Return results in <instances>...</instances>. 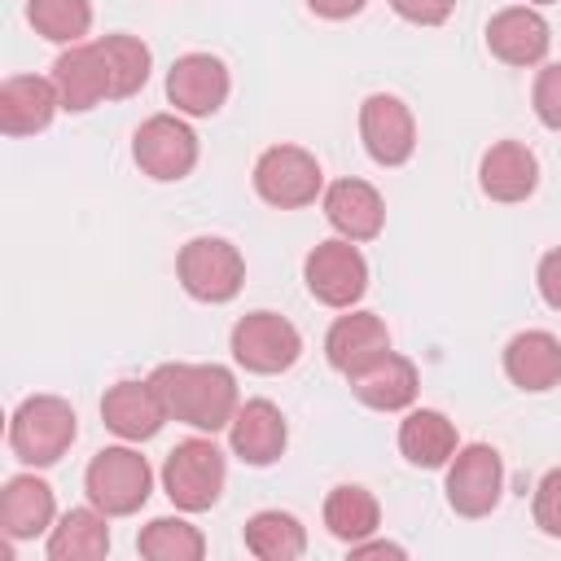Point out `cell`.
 <instances>
[{
    "instance_id": "cell-4",
    "label": "cell",
    "mask_w": 561,
    "mask_h": 561,
    "mask_svg": "<svg viewBox=\"0 0 561 561\" xmlns=\"http://www.w3.org/2000/svg\"><path fill=\"white\" fill-rule=\"evenodd\" d=\"M224 451L210 438H184L171 447L167 465H162V486L171 495L175 508L184 513H202L219 500L224 491Z\"/></svg>"
},
{
    "instance_id": "cell-26",
    "label": "cell",
    "mask_w": 561,
    "mask_h": 561,
    "mask_svg": "<svg viewBox=\"0 0 561 561\" xmlns=\"http://www.w3.org/2000/svg\"><path fill=\"white\" fill-rule=\"evenodd\" d=\"M245 548L259 557V561H294L307 552V530L298 526L294 513H280V508H263L245 522Z\"/></svg>"
},
{
    "instance_id": "cell-31",
    "label": "cell",
    "mask_w": 561,
    "mask_h": 561,
    "mask_svg": "<svg viewBox=\"0 0 561 561\" xmlns=\"http://www.w3.org/2000/svg\"><path fill=\"white\" fill-rule=\"evenodd\" d=\"M535 526L552 539H561V469H548L535 486Z\"/></svg>"
},
{
    "instance_id": "cell-11",
    "label": "cell",
    "mask_w": 561,
    "mask_h": 561,
    "mask_svg": "<svg viewBox=\"0 0 561 561\" xmlns=\"http://www.w3.org/2000/svg\"><path fill=\"white\" fill-rule=\"evenodd\" d=\"M359 136H364V149L373 162L381 167H403L416 149V123H412V110L390 96V92H373L364 105H359Z\"/></svg>"
},
{
    "instance_id": "cell-3",
    "label": "cell",
    "mask_w": 561,
    "mask_h": 561,
    "mask_svg": "<svg viewBox=\"0 0 561 561\" xmlns=\"http://www.w3.org/2000/svg\"><path fill=\"white\" fill-rule=\"evenodd\" d=\"M149 460L131 447H105L92 456L88 473H83V491L88 500L105 513V517H127L149 500Z\"/></svg>"
},
{
    "instance_id": "cell-33",
    "label": "cell",
    "mask_w": 561,
    "mask_h": 561,
    "mask_svg": "<svg viewBox=\"0 0 561 561\" xmlns=\"http://www.w3.org/2000/svg\"><path fill=\"white\" fill-rule=\"evenodd\" d=\"M390 9L408 22H416V26H438V22L451 18L456 0H390Z\"/></svg>"
},
{
    "instance_id": "cell-15",
    "label": "cell",
    "mask_w": 561,
    "mask_h": 561,
    "mask_svg": "<svg viewBox=\"0 0 561 561\" xmlns=\"http://www.w3.org/2000/svg\"><path fill=\"white\" fill-rule=\"evenodd\" d=\"M101 416H105V425H110L118 438L140 443V438H153V434L162 430L167 403H162V394L153 390V381H118V386L105 390Z\"/></svg>"
},
{
    "instance_id": "cell-27",
    "label": "cell",
    "mask_w": 561,
    "mask_h": 561,
    "mask_svg": "<svg viewBox=\"0 0 561 561\" xmlns=\"http://www.w3.org/2000/svg\"><path fill=\"white\" fill-rule=\"evenodd\" d=\"M377 517H381V508H377L373 491H364V486H355V482L333 486L329 500H324V526H329V535H337L342 543L368 539V535L377 530Z\"/></svg>"
},
{
    "instance_id": "cell-8",
    "label": "cell",
    "mask_w": 561,
    "mask_h": 561,
    "mask_svg": "<svg viewBox=\"0 0 561 561\" xmlns=\"http://www.w3.org/2000/svg\"><path fill=\"white\" fill-rule=\"evenodd\" d=\"M131 158L149 180H184L197 162V136L175 114H153L136 127Z\"/></svg>"
},
{
    "instance_id": "cell-9",
    "label": "cell",
    "mask_w": 561,
    "mask_h": 561,
    "mask_svg": "<svg viewBox=\"0 0 561 561\" xmlns=\"http://www.w3.org/2000/svg\"><path fill=\"white\" fill-rule=\"evenodd\" d=\"M504 465L500 451L486 443H469L447 460V504L460 517H486L500 504Z\"/></svg>"
},
{
    "instance_id": "cell-37",
    "label": "cell",
    "mask_w": 561,
    "mask_h": 561,
    "mask_svg": "<svg viewBox=\"0 0 561 561\" xmlns=\"http://www.w3.org/2000/svg\"><path fill=\"white\" fill-rule=\"evenodd\" d=\"M535 4H552V0H535Z\"/></svg>"
},
{
    "instance_id": "cell-1",
    "label": "cell",
    "mask_w": 561,
    "mask_h": 561,
    "mask_svg": "<svg viewBox=\"0 0 561 561\" xmlns=\"http://www.w3.org/2000/svg\"><path fill=\"white\" fill-rule=\"evenodd\" d=\"M153 390L167 403V416L193 425V430H224L237 416V381L219 364H158L153 368Z\"/></svg>"
},
{
    "instance_id": "cell-30",
    "label": "cell",
    "mask_w": 561,
    "mask_h": 561,
    "mask_svg": "<svg viewBox=\"0 0 561 561\" xmlns=\"http://www.w3.org/2000/svg\"><path fill=\"white\" fill-rule=\"evenodd\" d=\"M26 18L53 44H83L92 26V4L88 0H31Z\"/></svg>"
},
{
    "instance_id": "cell-5",
    "label": "cell",
    "mask_w": 561,
    "mask_h": 561,
    "mask_svg": "<svg viewBox=\"0 0 561 561\" xmlns=\"http://www.w3.org/2000/svg\"><path fill=\"white\" fill-rule=\"evenodd\" d=\"M175 272H180V285L197 302H228L245 280V263H241L237 245L224 237H193L180 250Z\"/></svg>"
},
{
    "instance_id": "cell-13",
    "label": "cell",
    "mask_w": 561,
    "mask_h": 561,
    "mask_svg": "<svg viewBox=\"0 0 561 561\" xmlns=\"http://www.w3.org/2000/svg\"><path fill=\"white\" fill-rule=\"evenodd\" d=\"M61 96L53 79L39 75H13L0 83V131L4 136H35L53 123Z\"/></svg>"
},
{
    "instance_id": "cell-14",
    "label": "cell",
    "mask_w": 561,
    "mask_h": 561,
    "mask_svg": "<svg viewBox=\"0 0 561 561\" xmlns=\"http://www.w3.org/2000/svg\"><path fill=\"white\" fill-rule=\"evenodd\" d=\"M346 381H351L355 399L377 408V412H399V408H408L416 399V368H412V359H403L394 351L373 355L368 364L346 373Z\"/></svg>"
},
{
    "instance_id": "cell-17",
    "label": "cell",
    "mask_w": 561,
    "mask_h": 561,
    "mask_svg": "<svg viewBox=\"0 0 561 561\" xmlns=\"http://www.w3.org/2000/svg\"><path fill=\"white\" fill-rule=\"evenodd\" d=\"M53 83L61 96V110L83 114L96 101L110 96V75H105V57L96 44H70L57 61H53Z\"/></svg>"
},
{
    "instance_id": "cell-25",
    "label": "cell",
    "mask_w": 561,
    "mask_h": 561,
    "mask_svg": "<svg viewBox=\"0 0 561 561\" xmlns=\"http://www.w3.org/2000/svg\"><path fill=\"white\" fill-rule=\"evenodd\" d=\"M110 552V526H105V513L92 504V508H70L53 535H48V557L53 561H96Z\"/></svg>"
},
{
    "instance_id": "cell-2",
    "label": "cell",
    "mask_w": 561,
    "mask_h": 561,
    "mask_svg": "<svg viewBox=\"0 0 561 561\" xmlns=\"http://www.w3.org/2000/svg\"><path fill=\"white\" fill-rule=\"evenodd\" d=\"M75 408L57 394H31L9 421V447L22 465H57L75 443Z\"/></svg>"
},
{
    "instance_id": "cell-32",
    "label": "cell",
    "mask_w": 561,
    "mask_h": 561,
    "mask_svg": "<svg viewBox=\"0 0 561 561\" xmlns=\"http://www.w3.org/2000/svg\"><path fill=\"white\" fill-rule=\"evenodd\" d=\"M535 114H539L543 127L561 131V61L539 70V79H535Z\"/></svg>"
},
{
    "instance_id": "cell-36",
    "label": "cell",
    "mask_w": 561,
    "mask_h": 561,
    "mask_svg": "<svg viewBox=\"0 0 561 561\" xmlns=\"http://www.w3.org/2000/svg\"><path fill=\"white\" fill-rule=\"evenodd\" d=\"M351 557H355V561H359V557H403V548H399V543H381V539H377V543H364V539H359V543H351Z\"/></svg>"
},
{
    "instance_id": "cell-12",
    "label": "cell",
    "mask_w": 561,
    "mask_h": 561,
    "mask_svg": "<svg viewBox=\"0 0 561 561\" xmlns=\"http://www.w3.org/2000/svg\"><path fill=\"white\" fill-rule=\"evenodd\" d=\"M167 96L180 114H215L228 96V70L210 53H184L167 75Z\"/></svg>"
},
{
    "instance_id": "cell-35",
    "label": "cell",
    "mask_w": 561,
    "mask_h": 561,
    "mask_svg": "<svg viewBox=\"0 0 561 561\" xmlns=\"http://www.w3.org/2000/svg\"><path fill=\"white\" fill-rule=\"evenodd\" d=\"M364 4H368V0H307V9H311V13H320V18H333V22H342V18H355Z\"/></svg>"
},
{
    "instance_id": "cell-18",
    "label": "cell",
    "mask_w": 561,
    "mask_h": 561,
    "mask_svg": "<svg viewBox=\"0 0 561 561\" xmlns=\"http://www.w3.org/2000/svg\"><path fill=\"white\" fill-rule=\"evenodd\" d=\"M228 438H232V451L245 465H272V460H280V451L289 443V430H285V416L272 399H250V403L237 408V416L228 425Z\"/></svg>"
},
{
    "instance_id": "cell-10",
    "label": "cell",
    "mask_w": 561,
    "mask_h": 561,
    "mask_svg": "<svg viewBox=\"0 0 561 561\" xmlns=\"http://www.w3.org/2000/svg\"><path fill=\"white\" fill-rule=\"evenodd\" d=\"M302 276H307L311 298H320L324 307H351L368 289V263L346 237L342 241H320L307 254Z\"/></svg>"
},
{
    "instance_id": "cell-29",
    "label": "cell",
    "mask_w": 561,
    "mask_h": 561,
    "mask_svg": "<svg viewBox=\"0 0 561 561\" xmlns=\"http://www.w3.org/2000/svg\"><path fill=\"white\" fill-rule=\"evenodd\" d=\"M101 57H105V75H110V96H131L145 88L149 79V48L136 35H105L96 39Z\"/></svg>"
},
{
    "instance_id": "cell-6",
    "label": "cell",
    "mask_w": 561,
    "mask_h": 561,
    "mask_svg": "<svg viewBox=\"0 0 561 561\" xmlns=\"http://www.w3.org/2000/svg\"><path fill=\"white\" fill-rule=\"evenodd\" d=\"M324 175H320V162L298 149V145H272L259 153L254 162V188L263 202L280 206V210H294V206H307L316 202Z\"/></svg>"
},
{
    "instance_id": "cell-16",
    "label": "cell",
    "mask_w": 561,
    "mask_h": 561,
    "mask_svg": "<svg viewBox=\"0 0 561 561\" xmlns=\"http://www.w3.org/2000/svg\"><path fill=\"white\" fill-rule=\"evenodd\" d=\"M548 44H552L548 22H543L535 9H526V4L500 9V13L486 22V48H491L500 61H508V66H535V61H543Z\"/></svg>"
},
{
    "instance_id": "cell-20",
    "label": "cell",
    "mask_w": 561,
    "mask_h": 561,
    "mask_svg": "<svg viewBox=\"0 0 561 561\" xmlns=\"http://www.w3.org/2000/svg\"><path fill=\"white\" fill-rule=\"evenodd\" d=\"M53 513H57V504H53V486L44 478L18 473V478L4 482V491H0V530L9 539H35L39 530L53 526Z\"/></svg>"
},
{
    "instance_id": "cell-28",
    "label": "cell",
    "mask_w": 561,
    "mask_h": 561,
    "mask_svg": "<svg viewBox=\"0 0 561 561\" xmlns=\"http://www.w3.org/2000/svg\"><path fill=\"white\" fill-rule=\"evenodd\" d=\"M136 548H140V557H149V561H202L206 539H202V530L188 526L184 517H153V522L140 530Z\"/></svg>"
},
{
    "instance_id": "cell-23",
    "label": "cell",
    "mask_w": 561,
    "mask_h": 561,
    "mask_svg": "<svg viewBox=\"0 0 561 561\" xmlns=\"http://www.w3.org/2000/svg\"><path fill=\"white\" fill-rule=\"evenodd\" d=\"M504 373L522 390H552L561 381V342L543 329H526L504 346Z\"/></svg>"
},
{
    "instance_id": "cell-34",
    "label": "cell",
    "mask_w": 561,
    "mask_h": 561,
    "mask_svg": "<svg viewBox=\"0 0 561 561\" xmlns=\"http://www.w3.org/2000/svg\"><path fill=\"white\" fill-rule=\"evenodd\" d=\"M539 294L552 311H561V250H548L539 259Z\"/></svg>"
},
{
    "instance_id": "cell-19",
    "label": "cell",
    "mask_w": 561,
    "mask_h": 561,
    "mask_svg": "<svg viewBox=\"0 0 561 561\" xmlns=\"http://www.w3.org/2000/svg\"><path fill=\"white\" fill-rule=\"evenodd\" d=\"M478 184L491 202H526L539 184V162L526 145L517 140H500L482 153V167H478Z\"/></svg>"
},
{
    "instance_id": "cell-21",
    "label": "cell",
    "mask_w": 561,
    "mask_h": 561,
    "mask_svg": "<svg viewBox=\"0 0 561 561\" xmlns=\"http://www.w3.org/2000/svg\"><path fill=\"white\" fill-rule=\"evenodd\" d=\"M324 215H329V224L346 241H373L381 232V224H386L381 193L373 184H364V180H337V184H329Z\"/></svg>"
},
{
    "instance_id": "cell-24",
    "label": "cell",
    "mask_w": 561,
    "mask_h": 561,
    "mask_svg": "<svg viewBox=\"0 0 561 561\" xmlns=\"http://www.w3.org/2000/svg\"><path fill=\"white\" fill-rule=\"evenodd\" d=\"M399 451L421 469H438L456 456V425L434 408H416L399 425Z\"/></svg>"
},
{
    "instance_id": "cell-7",
    "label": "cell",
    "mask_w": 561,
    "mask_h": 561,
    "mask_svg": "<svg viewBox=\"0 0 561 561\" xmlns=\"http://www.w3.org/2000/svg\"><path fill=\"white\" fill-rule=\"evenodd\" d=\"M298 355H302V337L276 311H250L232 324V359L250 373H285Z\"/></svg>"
},
{
    "instance_id": "cell-22",
    "label": "cell",
    "mask_w": 561,
    "mask_h": 561,
    "mask_svg": "<svg viewBox=\"0 0 561 561\" xmlns=\"http://www.w3.org/2000/svg\"><path fill=\"white\" fill-rule=\"evenodd\" d=\"M381 351H390V329L373 311L337 316L333 329H329V337H324V355H329V364L337 373H355L359 364H368Z\"/></svg>"
}]
</instances>
